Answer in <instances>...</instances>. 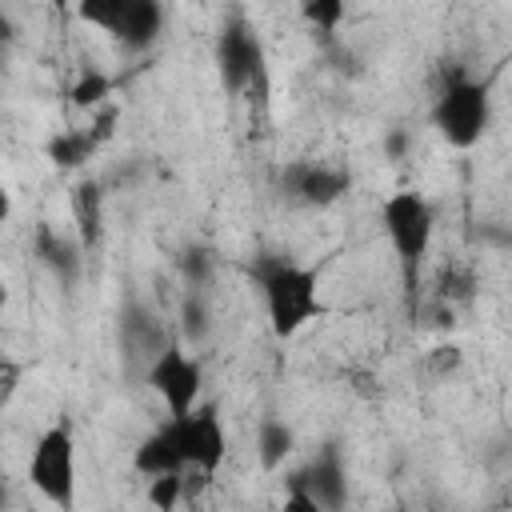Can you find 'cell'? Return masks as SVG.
<instances>
[{
    "mask_svg": "<svg viewBox=\"0 0 512 512\" xmlns=\"http://www.w3.org/2000/svg\"><path fill=\"white\" fill-rule=\"evenodd\" d=\"M28 480L48 504L72 508V500H76V440L64 420L36 436L32 456H28Z\"/></svg>",
    "mask_w": 512,
    "mask_h": 512,
    "instance_id": "277c9868",
    "label": "cell"
},
{
    "mask_svg": "<svg viewBox=\"0 0 512 512\" xmlns=\"http://www.w3.org/2000/svg\"><path fill=\"white\" fill-rule=\"evenodd\" d=\"M148 388L164 400L168 420L188 416V412L200 404V392H204V364H200L180 340H168V344L148 360Z\"/></svg>",
    "mask_w": 512,
    "mask_h": 512,
    "instance_id": "5b68a950",
    "label": "cell"
},
{
    "mask_svg": "<svg viewBox=\"0 0 512 512\" xmlns=\"http://www.w3.org/2000/svg\"><path fill=\"white\" fill-rule=\"evenodd\" d=\"M380 224L388 232V244L400 260V276H404V288L416 292V280H420V268L428 260V248H432V232H436V212L432 204L412 192V188H400L384 200L380 208Z\"/></svg>",
    "mask_w": 512,
    "mask_h": 512,
    "instance_id": "3957f363",
    "label": "cell"
},
{
    "mask_svg": "<svg viewBox=\"0 0 512 512\" xmlns=\"http://www.w3.org/2000/svg\"><path fill=\"white\" fill-rule=\"evenodd\" d=\"M16 40V24H12V16L0 8V44H12Z\"/></svg>",
    "mask_w": 512,
    "mask_h": 512,
    "instance_id": "f1b7e54d",
    "label": "cell"
},
{
    "mask_svg": "<svg viewBox=\"0 0 512 512\" xmlns=\"http://www.w3.org/2000/svg\"><path fill=\"white\" fill-rule=\"evenodd\" d=\"M8 216H12V196H8V188L0 184V228L8 224Z\"/></svg>",
    "mask_w": 512,
    "mask_h": 512,
    "instance_id": "f546056e",
    "label": "cell"
},
{
    "mask_svg": "<svg viewBox=\"0 0 512 512\" xmlns=\"http://www.w3.org/2000/svg\"><path fill=\"white\" fill-rule=\"evenodd\" d=\"M132 468L140 472V476H176V472H184V456H180V444H176V436H172V424H160V428H152L140 444H136V452H132Z\"/></svg>",
    "mask_w": 512,
    "mask_h": 512,
    "instance_id": "7c38bea8",
    "label": "cell"
},
{
    "mask_svg": "<svg viewBox=\"0 0 512 512\" xmlns=\"http://www.w3.org/2000/svg\"><path fill=\"white\" fill-rule=\"evenodd\" d=\"M208 328H212V320H208V304L200 300V292H188L184 304H180V332H184V340L200 344V340L208 336Z\"/></svg>",
    "mask_w": 512,
    "mask_h": 512,
    "instance_id": "ac0fdd59",
    "label": "cell"
},
{
    "mask_svg": "<svg viewBox=\"0 0 512 512\" xmlns=\"http://www.w3.org/2000/svg\"><path fill=\"white\" fill-rule=\"evenodd\" d=\"M180 496H184L180 472H176V476H152V480H148V504H152L156 512H176Z\"/></svg>",
    "mask_w": 512,
    "mask_h": 512,
    "instance_id": "7402d4cb",
    "label": "cell"
},
{
    "mask_svg": "<svg viewBox=\"0 0 512 512\" xmlns=\"http://www.w3.org/2000/svg\"><path fill=\"white\" fill-rule=\"evenodd\" d=\"M288 488H300L308 492L324 512H344L348 504V472H344V456L336 444H324L296 476Z\"/></svg>",
    "mask_w": 512,
    "mask_h": 512,
    "instance_id": "9c48e42d",
    "label": "cell"
},
{
    "mask_svg": "<svg viewBox=\"0 0 512 512\" xmlns=\"http://www.w3.org/2000/svg\"><path fill=\"white\" fill-rule=\"evenodd\" d=\"M404 144H408V136H404V132H392V136L384 140V152H388V156H404Z\"/></svg>",
    "mask_w": 512,
    "mask_h": 512,
    "instance_id": "83f0119b",
    "label": "cell"
},
{
    "mask_svg": "<svg viewBox=\"0 0 512 512\" xmlns=\"http://www.w3.org/2000/svg\"><path fill=\"white\" fill-rule=\"evenodd\" d=\"M292 452H296V432L284 420L264 416L260 428H256V460H260V468L276 472Z\"/></svg>",
    "mask_w": 512,
    "mask_h": 512,
    "instance_id": "5bb4252c",
    "label": "cell"
},
{
    "mask_svg": "<svg viewBox=\"0 0 512 512\" xmlns=\"http://www.w3.org/2000/svg\"><path fill=\"white\" fill-rule=\"evenodd\" d=\"M76 16H80L84 24H96V28H104V32H116V24H120V16H124V0H84V4L76 8Z\"/></svg>",
    "mask_w": 512,
    "mask_h": 512,
    "instance_id": "44dd1931",
    "label": "cell"
},
{
    "mask_svg": "<svg viewBox=\"0 0 512 512\" xmlns=\"http://www.w3.org/2000/svg\"><path fill=\"white\" fill-rule=\"evenodd\" d=\"M460 348L456 344H440V348H432V356H428V364H432V372L436 376H444V372H456L460 368Z\"/></svg>",
    "mask_w": 512,
    "mask_h": 512,
    "instance_id": "484cf974",
    "label": "cell"
},
{
    "mask_svg": "<svg viewBox=\"0 0 512 512\" xmlns=\"http://www.w3.org/2000/svg\"><path fill=\"white\" fill-rule=\"evenodd\" d=\"M164 32V8L156 0H124V16L116 24V40L128 48V52H144L160 40Z\"/></svg>",
    "mask_w": 512,
    "mask_h": 512,
    "instance_id": "8fae6325",
    "label": "cell"
},
{
    "mask_svg": "<svg viewBox=\"0 0 512 512\" xmlns=\"http://www.w3.org/2000/svg\"><path fill=\"white\" fill-rule=\"evenodd\" d=\"M116 116H120V112H116L112 104H100V108H96V116H92V124L84 128V132L92 136V144H96V148H100L104 140H112V132H116Z\"/></svg>",
    "mask_w": 512,
    "mask_h": 512,
    "instance_id": "cb8c5ba5",
    "label": "cell"
},
{
    "mask_svg": "<svg viewBox=\"0 0 512 512\" xmlns=\"http://www.w3.org/2000/svg\"><path fill=\"white\" fill-rule=\"evenodd\" d=\"M20 380H24V364L12 360V356H0V404H8L16 396Z\"/></svg>",
    "mask_w": 512,
    "mask_h": 512,
    "instance_id": "d4e9b609",
    "label": "cell"
},
{
    "mask_svg": "<svg viewBox=\"0 0 512 512\" xmlns=\"http://www.w3.org/2000/svg\"><path fill=\"white\" fill-rule=\"evenodd\" d=\"M124 332H128V336H132V344H140L148 356H156V352L168 344V340H164V332H160V324H156L144 308H128V312H124Z\"/></svg>",
    "mask_w": 512,
    "mask_h": 512,
    "instance_id": "e0dca14e",
    "label": "cell"
},
{
    "mask_svg": "<svg viewBox=\"0 0 512 512\" xmlns=\"http://www.w3.org/2000/svg\"><path fill=\"white\" fill-rule=\"evenodd\" d=\"M252 280L268 308V328L276 340L300 336L316 316H324L320 272L312 264H296L284 256H260L252 264Z\"/></svg>",
    "mask_w": 512,
    "mask_h": 512,
    "instance_id": "6da1fadb",
    "label": "cell"
},
{
    "mask_svg": "<svg viewBox=\"0 0 512 512\" xmlns=\"http://www.w3.org/2000/svg\"><path fill=\"white\" fill-rule=\"evenodd\" d=\"M8 504V484H4V476H0V508Z\"/></svg>",
    "mask_w": 512,
    "mask_h": 512,
    "instance_id": "4dcf8cb0",
    "label": "cell"
},
{
    "mask_svg": "<svg viewBox=\"0 0 512 512\" xmlns=\"http://www.w3.org/2000/svg\"><path fill=\"white\" fill-rule=\"evenodd\" d=\"M436 288H440V300H472V292H476V276H472V268H464V264H448L444 272H440V280H436Z\"/></svg>",
    "mask_w": 512,
    "mask_h": 512,
    "instance_id": "ffe728a7",
    "label": "cell"
},
{
    "mask_svg": "<svg viewBox=\"0 0 512 512\" xmlns=\"http://www.w3.org/2000/svg\"><path fill=\"white\" fill-rule=\"evenodd\" d=\"M280 188L284 196H292L296 204H308V208H328L336 204L348 188H352V176L344 168H332V164H316V160H296L280 172Z\"/></svg>",
    "mask_w": 512,
    "mask_h": 512,
    "instance_id": "ba28073f",
    "label": "cell"
},
{
    "mask_svg": "<svg viewBox=\"0 0 512 512\" xmlns=\"http://www.w3.org/2000/svg\"><path fill=\"white\" fill-rule=\"evenodd\" d=\"M300 16H304L316 32H336L340 20L348 16V8H344L340 0H304V4H300Z\"/></svg>",
    "mask_w": 512,
    "mask_h": 512,
    "instance_id": "d6986e66",
    "label": "cell"
},
{
    "mask_svg": "<svg viewBox=\"0 0 512 512\" xmlns=\"http://www.w3.org/2000/svg\"><path fill=\"white\" fill-rule=\"evenodd\" d=\"M4 304H8V284L0 280V312H4Z\"/></svg>",
    "mask_w": 512,
    "mask_h": 512,
    "instance_id": "1f68e13d",
    "label": "cell"
},
{
    "mask_svg": "<svg viewBox=\"0 0 512 512\" xmlns=\"http://www.w3.org/2000/svg\"><path fill=\"white\" fill-rule=\"evenodd\" d=\"M32 252H36V260H40L64 288H72V284L80 280V272H84V248H80V240H68V236L56 232L52 224H36Z\"/></svg>",
    "mask_w": 512,
    "mask_h": 512,
    "instance_id": "30bf717a",
    "label": "cell"
},
{
    "mask_svg": "<svg viewBox=\"0 0 512 512\" xmlns=\"http://www.w3.org/2000/svg\"><path fill=\"white\" fill-rule=\"evenodd\" d=\"M168 424H172V436L180 444L184 468H196L200 476H212L224 464L228 432H224V420H220L216 404H196L188 416H176Z\"/></svg>",
    "mask_w": 512,
    "mask_h": 512,
    "instance_id": "8992f818",
    "label": "cell"
},
{
    "mask_svg": "<svg viewBox=\"0 0 512 512\" xmlns=\"http://www.w3.org/2000/svg\"><path fill=\"white\" fill-rule=\"evenodd\" d=\"M276 512H324L308 492H300V488H288V496H284V504L276 508Z\"/></svg>",
    "mask_w": 512,
    "mask_h": 512,
    "instance_id": "4316f807",
    "label": "cell"
},
{
    "mask_svg": "<svg viewBox=\"0 0 512 512\" xmlns=\"http://www.w3.org/2000/svg\"><path fill=\"white\" fill-rule=\"evenodd\" d=\"M432 124L448 148H472L484 140L492 124V88L488 80H476L460 68L444 76L436 104H432Z\"/></svg>",
    "mask_w": 512,
    "mask_h": 512,
    "instance_id": "7a4b0ae2",
    "label": "cell"
},
{
    "mask_svg": "<svg viewBox=\"0 0 512 512\" xmlns=\"http://www.w3.org/2000/svg\"><path fill=\"white\" fill-rule=\"evenodd\" d=\"M68 96H72L76 108H100V104H108V96H112V80H108L104 72H96V68H80V76H76V84L68 88Z\"/></svg>",
    "mask_w": 512,
    "mask_h": 512,
    "instance_id": "2e32d148",
    "label": "cell"
},
{
    "mask_svg": "<svg viewBox=\"0 0 512 512\" xmlns=\"http://www.w3.org/2000/svg\"><path fill=\"white\" fill-rule=\"evenodd\" d=\"M216 68H220V84H224L228 96H240L244 88L264 84V44L244 20H232V24L220 28Z\"/></svg>",
    "mask_w": 512,
    "mask_h": 512,
    "instance_id": "52a82bcc",
    "label": "cell"
},
{
    "mask_svg": "<svg viewBox=\"0 0 512 512\" xmlns=\"http://www.w3.org/2000/svg\"><path fill=\"white\" fill-rule=\"evenodd\" d=\"M180 272H184V280H188V292L204 288V284L212 280V252H208V248H188V252L180 256Z\"/></svg>",
    "mask_w": 512,
    "mask_h": 512,
    "instance_id": "603a6c76",
    "label": "cell"
},
{
    "mask_svg": "<svg viewBox=\"0 0 512 512\" xmlns=\"http://www.w3.org/2000/svg\"><path fill=\"white\" fill-rule=\"evenodd\" d=\"M72 208H76V232H80V248H96L100 232H104V188L96 180H80L72 192Z\"/></svg>",
    "mask_w": 512,
    "mask_h": 512,
    "instance_id": "4fadbf2b",
    "label": "cell"
},
{
    "mask_svg": "<svg viewBox=\"0 0 512 512\" xmlns=\"http://www.w3.org/2000/svg\"><path fill=\"white\" fill-rule=\"evenodd\" d=\"M44 152H48V160H52L56 168L72 172V168H84V164L92 160L96 144H92V136H88L84 128H64V132H56V136L44 144Z\"/></svg>",
    "mask_w": 512,
    "mask_h": 512,
    "instance_id": "9a60e30c",
    "label": "cell"
}]
</instances>
